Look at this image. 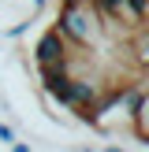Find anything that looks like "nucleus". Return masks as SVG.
Listing matches in <instances>:
<instances>
[{
  "label": "nucleus",
  "mask_w": 149,
  "mask_h": 152,
  "mask_svg": "<svg viewBox=\"0 0 149 152\" xmlns=\"http://www.w3.org/2000/svg\"><path fill=\"white\" fill-rule=\"evenodd\" d=\"M63 59H67V45H63V37L49 26L37 37V45H34V63H37V71H52V67H63Z\"/></svg>",
  "instance_id": "nucleus-2"
},
{
  "label": "nucleus",
  "mask_w": 149,
  "mask_h": 152,
  "mask_svg": "<svg viewBox=\"0 0 149 152\" xmlns=\"http://www.w3.org/2000/svg\"><path fill=\"white\" fill-rule=\"evenodd\" d=\"M104 152H127V148H116V145H108V148H104Z\"/></svg>",
  "instance_id": "nucleus-5"
},
{
  "label": "nucleus",
  "mask_w": 149,
  "mask_h": 152,
  "mask_svg": "<svg viewBox=\"0 0 149 152\" xmlns=\"http://www.w3.org/2000/svg\"><path fill=\"white\" fill-rule=\"evenodd\" d=\"M26 4L34 7V15H37V11H41V7H45V0H26Z\"/></svg>",
  "instance_id": "nucleus-4"
},
{
  "label": "nucleus",
  "mask_w": 149,
  "mask_h": 152,
  "mask_svg": "<svg viewBox=\"0 0 149 152\" xmlns=\"http://www.w3.org/2000/svg\"><path fill=\"white\" fill-rule=\"evenodd\" d=\"M0 145H7V148L15 145V130H11L7 123H0Z\"/></svg>",
  "instance_id": "nucleus-3"
},
{
  "label": "nucleus",
  "mask_w": 149,
  "mask_h": 152,
  "mask_svg": "<svg viewBox=\"0 0 149 152\" xmlns=\"http://www.w3.org/2000/svg\"><path fill=\"white\" fill-rule=\"evenodd\" d=\"M56 30L67 48H97L104 41V22L89 0H60Z\"/></svg>",
  "instance_id": "nucleus-1"
}]
</instances>
